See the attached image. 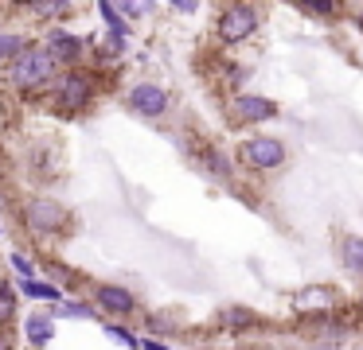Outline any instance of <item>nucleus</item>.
Here are the masks:
<instances>
[{"mask_svg":"<svg viewBox=\"0 0 363 350\" xmlns=\"http://www.w3.org/2000/svg\"><path fill=\"white\" fill-rule=\"evenodd\" d=\"M125 105H129V113L145 117V121H160L172 109V93L160 82H133L125 93Z\"/></svg>","mask_w":363,"mask_h":350,"instance_id":"obj_6","label":"nucleus"},{"mask_svg":"<svg viewBox=\"0 0 363 350\" xmlns=\"http://www.w3.org/2000/svg\"><path fill=\"white\" fill-rule=\"evenodd\" d=\"M0 233H4V222H0Z\"/></svg>","mask_w":363,"mask_h":350,"instance_id":"obj_32","label":"nucleus"},{"mask_svg":"<svg viewBox=\"0 0 363 350\" xmlns=\"http://www.w3.org/2000/svg\"><path fill=\"white\" fill-rule=\"evenodd\" d=\"M20 311V288L9 276H0V331H9Z\"/></svg>","mask_w":363,"mask_h":350,"instance_id":"obj_13","label":"nucleus"},{"mask_svg":"<svg viewBox=\"0 0 363 350\" xmlns=\"http://www.w3.org/2000/svg\"><path fill=\"white\" fill-rule=\"evenodd\" d=\"M20 296H28V300H51V308H55L63 300V288L51 284V280H20Z\"/></svg>","mask_w":363,"mask_h":350,"instance_id":"obj_16","label":"nucleus"},{"mask_svg":"<svg viewBox=\"0 0 363 350\" xmlns=\"http://www.w3.org/2000/svg\"><path fill=\"white\" fill-rule=\"evenodd\" d=\"M106 334H110V339H118L121 346L125 350H141V334H133V327H125V323H106Z\"/></svg>","mask_w":363,"mask_h":350,"instance_id":"obj_22","label":"nucleus"},{"mask_svg":"<svg viewBox=\"0 0 363 350\" xmlns=\"http://www.w3.org/2000/svg\"><path fill=\"white\" fill-rule=\"evenodd\" d=\"M98 12H102V20H106V28H110V35L129 39V23H125V16H121L118 4H110V0H98Z\"/></svg>","mask_w":363,"mask_h":350,"instance_id":"obj_20","label":"nucleus"},{"mask_svg":"<svg viewBox=\"0 0 363 350\" xmlns=\"http://www.w3.org/2000/svg\"><path fill=\"white\" fill-rule=\"evenodd\" d=\"M297 12L328 23V20H336V16H340V4H336V0H297Z\"/></svg>","mask_w":363,"mask_h":350,"instance_id":"obj_18","label":"nucleus"},{"mask_svg":"<svg viewBox=\"0 0 363 350\" xmlns=\"http://www.w3.org/2000/svg\"><path fill=\"white\" fill-rule=\"evenodd\" d=\"M43 47L55 54V62H59L63 70L82 66V59H86V39H82V35H71L67 28H51L48 39H43Z\"/></svg>","mask_w":363,"mask_h":350,"instance_id":"obj_10","label":"nucleus"},{"mask_svg":"<svg viewBox=\"0 0 363 350\" xmlns=\"http://www.w3.org/2000/svg\"><path fill=\"white\" fill-rule=\"evenodd\" d=\"M172 8H176V12H188V16H191V12H196V8H199V4H196V0H176Z\"/></svg>","mask_w":363,"mask_h":350,"instance_id":"obj_27","label":"nucleus"},{"mask_svg":"<svg viewBox=\"0 0 363 350\" xmlns=\"http://www.w3.org/2000/svg\"><path fill=\"white\" fill-rule=\"evenodd\" d=\"M191 350H215V346H191Z\"/></svg>","mask_w":363,"mask_h":350,"instance_id":"obj_31","label":"nucleus"},{"mask_svg":"<svg viewBox=\"0 0 363 350\" xmlns=\"http://www.w3.org/2000/svg\"><path fill=\"white\" fill-rule=\"evenodd\" d=\"M355 28H359V35H363V8L355 12Z\"/></svg>","mask_w":363,"mask_h":350,"instance_id":"obj_29","label":"nucleus"},{"mask_svg":"<svg viewBox=\"0 0 363 350\" xmlns=\"http://www.w3.org/2000/svg\"><path fill=\"white\" fill-rule=\"evenodd\" d=\"M316 350H340V346H328V342H324V346H316Z\"/></svg>","mask_w":363,"mask_h":350,"instance_id":"obj_30","label":"nucleus"},{"mask_svg":"<svg viewBox=\"0 0 363 350\" xmlns=\"http://www.w3.org/2000/svg\"><path fill=\"white\" fill-rule=\"evenodd\" d=\"M48 276H55L59 284H74V280H79V276H71V272H67V264H48ZM79 284H82V280H79Z\"/></svg>","mask_w":363,"mask_h":350,"instance_id":"obj_25","label":"nucleus"},{"mask_svg":"<svg viewBox=\"0 0 363 350\" xmlns=\"http://www.w3.org/2000/svg\"><path fill=\"white\" fill-rule=\"evenodd\" d=\"M28 47H32L28 35H20V31H0V62H16Z\"/></svg>","mask_w":363,"mask_h":350,"instance_id":"obj_17","label":"nucleus"},{"mask_svg":"<svg viewBox=\"0 0 363 350\" xmlns=\"http://www.w3.org/2000/svg\"><path fill=\"white\" fill-rule=\"evenodd\" d=\"M340 264H344L352 276H363V238H355V233L340 238Z\"/></svg>","mask_w":363,"mask_h":350,"instance_id":"obj_14","label":"nucleus"},{"mask_svg":"<svg viewBox=\"0 0 363 350\" xmlns=\"http://www.w3.org/2000/svg\"><path fill=\"white\" fill-rule=\"evenodd\" d=\"M9 264H12V272H16L20 280H40V276H35L40 269H35V264H32V257H28V253H20V249L9 257Z\"/></svg>","mask_w":363,"mask_h":350,"instance_id":"obj_23","label":"nucleus"},{"mask_svg":"<svg viewBox=\"0 0 363 350\" xmlns=\"http://www.w3.org/2000/svg\"><path fill=\"white\" fill-rule=\"evenodd\" d=\"M258 323H262V315L254 308H246V303H227L219 311V331H227V334H246Z\"/></svg>","mask_w":363,"mask_h":350,"instance_id":"obj_12","label":"nucleus"},{"mask_svg":"<svg viewBox=\"0 0 363 350\" xmlns=\"http://www.w3.org/2000/svg\"><path fill=\"white\" fill-rule=\"evenodd\" d=\"M51 315H55V323L59 319H94L98 308H94V300H59L51 308Z\"/></svg>","mask_w":363,"mask_h":350,"instance_id":"obj_15","label":"nucleus"},{"mask_svg":"<svg viewBox=\"0 0 363 350\" xmlns=\"http://www.w3.org/2000/svg\"><path fill=\"white\" fill-rule=\"evenodd\" d=\"M59 74H63V66L55 62V54H51L43 43H32L16 62H9L4 82H9L16 93H43V90L51 93V86L59 82Z\"/></svg>","mask_w":363,"mask_h":350,"instance_id":"obj_1","label":"nucleus"},{"mask_svg":"<svg viewBox=\"0 0 363 350\" xmlns=\"http://www.w3.org/2000/svg\"><path fill=\"white\" fill-rule=\"evenodd\" d=\"M359 303H363V292H359Z\"/></svg>","mask_w":363,"mask_h":350,"instance_id":"obj_33","label":"nucleus"},{"mask_svg":"<svg viewBox=\"0 0 363 350\" xmlns=\"http://www.w3.org/2000/svg\"><path fill=\"white\" fill-rule=\"evenodd\" d=\"M199 163H203L207 175H215V179H230V160L219 152V148H207V152L199 156Z\"/></svg>","mask_w":363,"mask_h":350,"instance_id":"obj_21","label":"nucleus"},{"mask_svg":"<svg viewBox=\"0 0 363 350\" xmlns=\"http://www.w3.org/2000/svg\"><path fill=\"white\" fill-rule=\"evenodd\" d=\"M258 28H262V16H258V8L246 4V0H238V4H223V12L215 16V35H219V43H227V47L246 43Z\"/></svg>","mask_w":363,"mask_h":350,"instance_id":"obj_4","label":"nucleus"},{"mask_svg":"<svg viewBox=\"0 0 363 350\" xmlns=\"http://www.w3.org/2000/svg\"><path fill=\"white\" fill-rule=\"evenodd\" d=\"M121 54H125V39H121V35H110L102 47H98V59H102V62H118Z\"/></svg>","mask_w":363,"mask_h":350,"instance_id":"obj_24","label":"nucleus"},{"mask_svg":"<svg viewBox=\"0 0 363 350\" xmlns=\"http://www.w3.org/2000/svg\"><path fill=\"white\" fill-rule=\"evenodd\" d=\"M24 226H28V233H32V238L55 241V238H63V233L74 226V218H71V210H67L59 199L40 194V199H28V206H24Z\"/></svg>","mask_w":363,"mask_h":350,"instance_id":"obj_3","label":"nucleus"},{"mask_svg":"<svg viewBox=\"0 0 363 350\" xmlns=\"http://www.w3.org/2000/svg\"><path fill=\"white\" fill-rule=\"evenodd\" d=\"M24 8L35 12V16H48V20H63V16L74 12L71 0H32V4H24Z\"/></svg>","mask_w":363,"mask_h":350,"instance_id":"obj_19","label":"nucleus"},{"mask_svg":"<svg viewBox=\"0 0 363 350\" xmlns=\"http://www.w3.org/2000/svg\"><path fill=\"white\" fill-rule=\"evenodd\" d=\"M238 160L250 171H277L285 160H289V148L277 136H250L238 144Z\"/></svg>","mask_w":363,"mask_h":350,"instance_id":"obj_5","label":"nucleus"},{"mask_svg":"<svg viewBox=\"0 0 363 350\" xmlns=\"http://www.w3.org/2000/svg\"><path fill=\"white\" fill-rule=\"evenodd\" d=\"M0 350H16V334L12 331H0Z\"/></svg>","mask_w":363,"mask_h":350,"instance_id":"obj_26","label":"nucleus"},{"mask_svg":"<svg viewBox=\"0 0 363 350\" xmlns=\"http://www.w3.org/2000/svg\"><path fill=\"white\" fill-rule=\"evenodd\" d=\"M90 300H94V308L106 311L113 323H121V319H129V315H137V311H141L137 296L129 292V288H121V284H94Z\"/></svg>","mask_w":363,"mask_h":350,"instance_id":"obj_8","label":"nucleus"},{"mask_svg":"<svg viewBox=\"0 0 363 350\" xmlns=\"http://www.w3.org/2000/svg\"><path fill=\"white\" fill-rule=\"evenodd\" d=\"M94 93H98V78L90 74V70H82V66L63 70L59 82L51 86V109H55L59 117H79L90 109Z\"/></svg>","mask_w":363,"mask_h":350,"instance_id":"obj_2","label":"nucleus"},{"mask_svg":"<svg viewBox=\"0 0 363 350\" xmlns=\"http://www.w3.org/2000/svg\"><path fill=\"white\" fill-rule=\"evenodd\" d=\"M227 113H230V124H262L277 117V101L262 98V93H235Z\"/></svg>","mask_w":363,"mask_h":350,"instance_id":"obj_9","label":"nucleus"},{"mask_svg":"<svg viewBox=\"0 0 363 350\" xmlns=\"http://www.w3.org/2000/svg\"><path fill=\"white\" fill-rule=\"evenodd\" d=\"M340 308V292L332 284H305L293 296V311L305 319H324Z\"/></svg>","mask_w":363,"mask_h":350,"instance_id":"obj_7","label":"nucleus"},{"mask_svg":"<svg viewBox=\"0 0 363 350\" xmlns=\"http://www.w3.org/2000/svg\"><path fill=\"white\" fill-rule=\"evenodd\" d=\"M141 350H168L164 342H157V339H141Z\"/></svg>","mask_w":363,"mask_h":350,"instance_id":"obj_28","label":"nucleus"},{"mask_svg":"<svg viewBox=\"0 0 363 350\" xmlns=\"http://www.w3.org/2000/svg\"><path fill=\"white\" fill-rule=\"evenodd\" d=\"M24 339H28V346H35V350L51 346V339H55V315H51V308L28 311L24 315Z\"/></svg>","mask_w":363,"mask_h":350,"instance_id":"obj_11","label":"nucleus"}]
</instances>
